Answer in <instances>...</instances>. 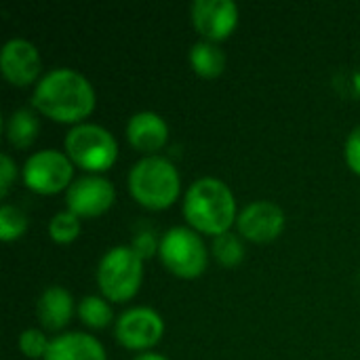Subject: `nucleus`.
Listing matches in <instances>:
<instances>
[{
  "instance_id": "f257e3e1",
  "label": "nucleus",
  "mask_w": 360,
  "mask_h": 360,
  "mask_svg": "<svg viewBox=\"0 0 360 360\" xmlns=\"http://www.w3.org/2000/svg\"><path fill=\"white\" fill-rule=\"evenodd\" d=\"M32 103L44 116L59 122H76L91 114L95 105V91L80 72L55 68L36 84Z\"/></svg>"
},
{
  "instance_id": "f03ea898",
  "label": "nucleus",
  "mask_w": 360,
  "mask_h": 360,
  "mask_svg": "<svg viewBox=\"0 0 360 360\" xmlns=\"http://www.w3.org/2000/svg\"><path fill=\"white\" fill-rule=\"evenodd\" d=\"M184 213L196 230L219 236L232 226L236 217V202L232 190L221 179L200 177L186 192Z\"/></svg>"
},
{
  "instance_id": "7ed1b4c3",
  "label": "nucleus",
  "mask_w": 360,
  "mask_h": 360,
  "mask_svg": "<svg viewBox=\"0 0 360 360\" xmlns=\"http://www.w3.org/2000/svg\"><path fill=\"white\" fill-rule=\"evenodd\" d=\"M129 190L148 209H165L179 194V173L169 158L146 156L131 167Z\"/></svg>"
},
{
  "instance_id": "20e7f679",
  "label": "nucleus",
  "mask_w": 360,
  "mask_h": 360,
  "mask_svg": "<svg viewBox=\"0 0 360 360\" xmlns=\"http://www.w3.org/2000/svg\"><path fill=\"white\" fill-rule=\"evenodd\" d=\"M141 257L133 247H112L97 266V285L101 293L112 302L131 300L141 283Z\"/></svg>"
},
{
  "instance_id": "39448f33",
  "label": "nucleus",
  "mask_w": 360,
  "mask_h": 360,
  "mask_svg": "<svg viewBox=\"0 0 360 360\" xmlns=\"http://www.w3.org/2000/svg\"><path fill=\"white\" fill-rule=\"evenodd\" d=\"M65 152L72 162L86 171H103L114 165L118 156V146L114 135L105 127L82 122L68 131Z\"/></svg>"
},
{
  "instance_id": "423d86ee",
  "label": "nucleus",
  "mask_w": 360,
  "mask_h": 360,
  "mask_svg": "<svg viewBox=\"0 0 360 360\" xmlns=\"http://www.w3.org/2000/svg\"><path fill=\"white\" fill-rule=\"evenodd\" d=\"M158 253L162 264L177 276L194 278L207 266V247L202 238L184 226L167 230L160 238Z\"/></svg>"
},
{
  "instance_id": "0eeeda50",
  "label": "nucleus",
  "mask_w": 360,
  "mask_h": 360,
  "mask_svg": "<svg viewBox=\"0 0 360 360\" xmlns=\"http://www.w3.org/2000/svg\"><path fill=\"white\" fill-rule=\"evenodd\" d=\"M72 160L68 154L57 150H40L34 152L23 165V179L27 188L40 194H53L70 188L72 181Z\"/></svg>"
},
{
  "instance_id": "6e6552de",
  "label": "nucleus",
  "mask_w": 360,
  "mask_h": 360,
  "mask_svg": "<svg viewBox=\"0 0 360 360\" xmlns=\"http://www.w3.org/2000/svg\"><path fill=\"white\" fill-rule=\"evenodd\" d=\"M114 186L101 175H82L74 179L68 188L65 202L68 211L78 217H95L108 211L114 202Z\"/></svg>"
},
{
  "instance_id": "1a4fd4ad",
  "label": "nucleus",
  "mask_w": 360,
  "mask_h": 360,
  "mask_svg": "<svg viewBox=\"0 0 360 360\" xmlns=\"http://www.w3.org/2000/svg\"><path fill=\"white\" fill-rule=\"evenodd\" d=\"M165 331L162 319L156 310L139 306L122 312L116 321V340L131 348V350H143L154 346Z\"/></svg>"
},
{
  "instance_id": "9d476101",
  "label": "nucleus",
  "mask_w": 360,
  "mask_h": 360,
  "mask_svg": "<svg viewBox=\"0 0 360 360\" xmlns=\"http://www.w3.org/2000/svg\"><path fill=\"white\" fill-rule=\"evenodd\" d=\"M236 226H238L240 236L255 240V243H270L283 232L285 213L276 202L255 200L240 211Z\"/></svg>"
},
{
  "instance_id": "9b49d317",
  "label": "nucleus",
  "mask_w": 360,
  "mask_h": 360,
  "mask_svg": "<svg viewBox=\"0 0 360 360\" xmlns=\"http://www.w3.org/2000/svg\"><path fill=\"white\" fill-rule=\"evenodd\" d=\"M194 27L211 42L226 38L238 23V6L234 0H194Z\"/></svg>"
},
{
  "instance_id": "f8f14e48",
  "label": "nucleus",
  "mask_w": 360,
  "mask_h": 360,
  "mask_svg": "<svg viewBox=\"0 0 360 360\" xmlns=\"http://www.w3.org/2000/svg\"><path fill=\"white\" fill-rule=\"evenodd\" d=\"M0 68L6 80L17 86L30 84L40 72V55L38 49L23 38H11L4 42L0 51Z\"/></svg>"
},
{
  "instance_id": "ddd939ff",
  "label": "nucleus",
  "mask_w": 360,
  "mask_h": 360,
  "mask_svg": "<svg viewBox=\"0 0 360 360\" xmlns=\"http://www.w3.org/2000/svg\"><path fill=\"white\" fill-rule=\"evenodd\" d=\"M127 137L133 148L141 152H156L167 143L169 137V127L165 118L156 112H137L129 118L127 124Z\"/></svg>"
},
{
  "instance_id": "4468645a",
  "label": "nucleus",
  "mask_w": 360,
  "mask_h": 360,
  "mask_svg": "<svg viewBox=\"0 0 360 360\" xmlns=\"http://www.w3.org/2000/svg\"><path fill=\"white\" fill-rule=\"evenodd\" d=\"M44 360H105V350L93 335L72 331L51 342Z\"/></svg>"
},
{
  "instance_id": "2eb2a0df",
  "label": "nucleus",
  "mask_w": 360,
  "mask_h": 360,
  "mask_svg": "<svg viewBox=\"0 0 360 360\" xmlns=\"http://www.w3.org/2000/svg\"><path fill=\"white\" fill-rule=\"evenodd\" d=\"M72 312H74V300L68 293V289H63L59 285L46 287L42 291V295L38 297L36 314H38V321L42 323V327L49 331L63 329L70 323Z\"/></svg>"
},
{
  "instance_id": "dca6fc26",
  "label": "nucleus",
  "mask_w": 360,
  "mask_h": 360,
  "mask_svg": "<svg viewBox=\"0 0 360 360\" xmlns=\"http://www.w3.org/2000/svg\"><path fill=\"white\" fill-rule=\"evenodd\" d=\"M190 63H192V68H194V72L198 76L215 78L226 68V55H224V51L215 42H211V40H198L190 49Z\"/></svg>"
},
{
  "instance_id": "f3484780",
  "label": "nucleus",
  "mask_w": 360,
  "mask_h": 360,
  "mask_svg": "<svg viewBox=\"0 0 360 360\" xmlns=\"http://www.w3.org/2000/svg\"><path fill=\"white\" fill-rule=\"evenodd\" d=\"M6 135L13 146L27 148L38 135V118L34 116V112H30L27 108L15 110L6 118Z\"/></svg>"
},
{
  "instance_id": "a211bd4d",
  "label": "nucleus",
  "mask_w": 360,
  "mask_h": 360,
  "mask_svg": "<svg viewBox=\"0 0 360 360\" xmlns=\"http://www.w3.org/2000/svg\"><path fill=\"white\" fill-rule=\"evenodd\" d=\"M78 316H80V321L84 325L95 327V329H101V327H108L110 325V321L114 319V312H112L110 304L103 297L86 295L78 304Z\"/></svg>"
},
{
  "instance_id": "6ab92c4d",
  "label": "nucleus",
  "mask_w": 360,
  "mask_h": 360,
  "mask_svg": "<svg viewBox=\"0 0 360 360\" xmlns=\"http://www.w3.org/2000/svg\"><path fill=\"white\" fill-rule=\"evenodd\" d=\"M213 253H215V257H217L219 264L232 268V266H236V264L243 262L245 247H243V240L236 234L224 232V234H219V236L213 238Z\"/></svg>"
},
{
  "instance_id": "aec40b11",
  "label": "nucleus",
  "mask_w": 360,
  "mask_h": 360,
  "mask_svg": "<svg viewBox=\"0 0 360 360\" xmlns=\"http://www.w3.org/2000/svg\"><path fill=\"white\" fill-rule=\"evenodd\" d=\"M27 228L25 213L15 205H2L0 207V238L4 243H11L19 238Z\"/></svg>"
},
{
  "instance_id": "412c9836",
  "label": "nucleus",
  "mask_w": 360,
  "mask_h": 360,
  "mask_svg": "<svg viewBox=\"0 0 360 360\" xmlns=\"http://www.w3.org/2000/svg\"><path fill=\"white\" fill-rule=\"evenodd\" d=\"M49 234L57 243H72L80 234V217L72 211H59L49 224Z\"/></svg>"
},
{
  "instance_id": "4be33fe9",
  "label": "nucleus",
  "mask_w": 360,
  "mask_h": 360,
  "mask_svg": "<svg viewBox=\"0 0 360 360\" xmlns=\"http://www.w3.org/2000/svg\"><path fill=\"white\" fill-rule=\"evenodd\" d=\"M49 346H51V342H49L46 335H44L42 331H38V329H25V331L21 333V338H19V348H21V352H23L27 359H38V356L44 359Z\"/></svg>"
},
{
  "instance_id": "5701e85b",
  "label": "nucleus",
  "mask_w": 360,
  "mask_h": 360,
  "mask_svg": "<svg viewBox=\"0 0 360 360\" xmlns=\"http://www.w3.org/2000/svg\"><path fill=\"white\" fill-rule=\"evenodd\" d=\"M13 179H15V162L4 152V154H0V196L8 194V188H11Z\"/></svg>"
},
{
  "instance_id": "b1692460",
  "label": "nucleus",
  "mask_w": 360,
  "mask_h": 360,
  "mask_svg": "<svg viewBox=\"0 0 360 360\" xmlns=\"http://www.w3.org/2000/svg\"><path fill=\"white\" fill-rule=\"evenodd\" d=\"M346 160L356 173H360V127H356L346 139Z\"/></svg>"
},
{
  "instance_id": "393cba45",
  "label": "nucleus",
  "mask_w": 360,
  "mask_h": 360,
  "mask_svg": "<svg viewBox=\"0 0 360 360\" xmlns=\"http://www.w3.org/2000/svg\"><path fill=\"white\" fill-rule=\"evenodd\" d=\"M133 249H135V253L143 259V257H150L154 251H156V240H154V236L152 234H148V232H141V234H137L135 236V240H133V245H131Z\"/></svg>"
},
{
  "instance_id": "a878e982",
  "label": "nucleus",
  "mask_w": 360,
  "mask_h": 360,
  "mask_svg": "<svg viewBox=\"0 0 360 360\" xmlns=\"http://www.w3.org/2000/svg\"><path fill=\"white\" fill-rule=\"evenodd\" d=\"M133 360H169V359H165L162 354H154V352H148V354H139L137 359H133Z\"/></svg>"
}]
</instances>
